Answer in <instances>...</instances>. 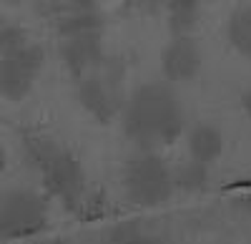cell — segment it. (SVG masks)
Returning a JSON list of instances; mask_svg holds the SVG:
<instances>
[{"mask_svg":"<svg viewBox=\"0 0 251 244\" xmlns=\"http://www.w3.org/2000/svg\"><path fill=\"white\" fill-rule=\"evenodd\" d=\"M123 131L141 151L169 146L183 131V111L169 88L143 86L123 108Z\"/></svg>","mask_w":251,"mask_h":244,"instance_id":"6da1fadb","label":"cell"},{"mask_svg":"<svg viewBox=\"0 0 251 244\" xmlns=\"http://www.w3.org/2000/svg\"><path fill=\"white\" fill-rule=\"evenodd\" d=\"M121 187L126 199L136 207H161L176 191L174 171L163 164L156 151H141L138 156L128 159L121 171Z\"/></svg>","mask_w":251,"mask_h":244,"instance_id":"7a4b0ae2","label":"cell"},{"mask_svg":"<svg viewBox=\"0 0 251 244\" xmlns=\"http://www.w3.org/2000/svg\"><path fill=\"white\" fill-rule=\"evenodd\" d=\"M38 169L43 174L48 189L63 201L66 207H78L83 191H86V176L78 164L66 149L58 146H40L38 149Z\"/></svg>","mask_w":251,"mask_h":244,"instance_id":"3957f363","label":"cell"},{"mask_svg":"<svg viewBox=\"0 0 251 244\" xmlns=\"http://www.w3.org/2000/svg\"><path fill=\"white\" fill-rule=\"evenodd\" d=\"M48 221L46 201L33 191H10L3 199V237L18 239L35 234Z\"/></svg>","mask_w":251,"mask_h":244,"instance_id":"277c9868","label":"cell"},{"mask_svg":"<svg viewBox=\"0 0 251 244\" xmlns=\"http://www.w3.org/2000/svg\"><path fill=\"white\" fill-rule=\"evenodd\" d=\"M40 71V53L35 48H15V55H5L3 93L10 101H20L35 83Z\"/></svg>","mask_w":251,"mask_h":244,"instance_id":"5b68a950","label":"cell"},{"mask_svg":"<svg viewBox=\"0 0 251 244\" xmlns=\"http://www.w3.org/2000/svg\"><path fill=\"white\" fill-rule=\"evenodd\" d=\"M161 68L166 73V78L181 83V81H191L199 68H201V53L199 46L191 38H176L169 43V48L161 55Z\"/></svg>","mask_w":251,"mask_h":244,"instance_id":"8992f818","label":"cell"},{"mask_svg":"<svg viewBox=\"0 0 251 244\" xmlns=\"http://www.w3.org/2000/svg\"><path fill=\"white\" fill-rule=\"evenodd\" d=\"M188 159L199 161L203 166H211L224 154V134L214 124H194L186 134Z\"/></svg>","mask_w":251,"mask_h":244,"instance_id":"52a82bcc","label":"cell"},{"mask_svg":"<svg viewBox=\"0 0 251 244\" xmlns=\"http://www.w3.org/2000/svg\"><path fill=\"white\" fill-rule=\"evenodd\" d=\"M78 98H80L83 108L88 113H93L98 121H103V124L111 121L118 111V96L113 91H108L100 81H88V83L80 88Z\"/></svg>","mask_w":251,"mask_h":244,"instance_id":"ba28073f","label":"cell"},{"mask_svg":"<svg viewBox=\"0 0 251 244\" xmlns=\"http://www.w3.org/2000/svg\"><path fill=\"white\" fill-rule=\"evenodd\" d=\"M228 38H231V46L251 60V8H241L231 15V23H228Z\"/></svg>","mask_w":251,"mask_h":244,"instance_id":"9c48e42d","label":"cell"},{"mask_svg":"<svg viewBox=\"0 0 251 244\" xmlns=\"http://www.w3.org/2000/svg\"><path fill=\"white\" fill-rule=\"evenodd\" d=\"M174 179H176V189H183V191H201L208 181V166L199 164V161L188 159L186 164H181L176 171H174Z\"/></svg>","mask_w":251,"mask_h":244,"instance_id":"30bf717a","label":"cell"},{"mask_svg":"<svg viewBox=\"0 0 251 244\" xmlns=\"http://www.w3.org/2000/svg\"><path fill=\"white\" fill-rule=\"evenodd\" d=\"M169 10H171L174 28L186 30V28L194 26L196 13H199V3L196 0H169Z\"/></svg>","mask_w":251,"mask_h":244,"instance_id":"8fae6325","label":"cell"},{"mask_svg":"<svg viewBox=\"0 0 251 244\" xmlns=\"http://www.w3.org/2000/svg\"><path fill=\"white\" fill-rule=\"evenodd\" d=\"M241 108H244L246 118L251 121V91H244V93H241Z\"/></svg>","mask_w":251,"mask_h":244,"instance_id":"7c38bea8","label":"cell"},{"mask_svg":"<svg viewBox=\"0 0 251 244\" xmlns=\"http://www.w3.org/2000/svg\"><path fill=\"white\" fill-rule=\"evenodd\" d=\"M241 209H244V212H249V214H251V194H249V196H244V199H241Z\"/></svg>","mask_w":251,"mask_h":244,"instance_id":"4fadbf2b","label":"cell"}]
</instances>
